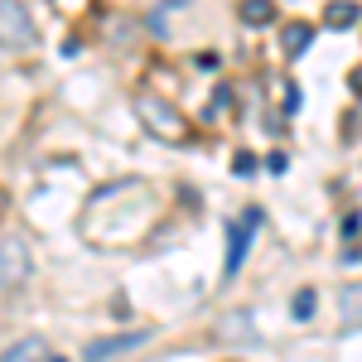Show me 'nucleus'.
Instances as JSON below:
<instances>
[{"mask_svg": "<svg viewBox=\"0 0 362 362\" xmlns=\"http://www.w3.org/2000/svg\"><path fill=\"white\" fill-rule=\"evenodd\" d=\"M136 116H140V126H145L155 140H165V145H184V140H189V116L179 112L169 97L136 92Z\"/></svg>", "mask_w": 362, "mask_h": 362, "instance_id": "obj_1", "label": "nucleus"}, {"mask_svg": "<svg viewBox=\"0 0 362 362\" xmlns=\"http://www.w3.org/2000/svg\"><path fill=\"white\" fill-rule=\"evenodd\" d=\"M39 44V25L20 0H0V54H29Z\"/></svg>", "mask_w": 362, "mask_h": 362, "instance_id": "obj_2", "label": "nucleus"}, {"mask_svg": "<svg viewBox=\"0 0 362 362\" xmlns=\"http://www.w3.org/2000/svg\"><path fill=\"white\" fill-rule=\"evenodd\" d=\"M34 276V256H29L25 237H0V290H20Z\"/></svg>", "mask_w": 362, "mask_h": 362, "instance_id": "obj_3", "label": "nucleus"}, {"mask_svg": "<svg viewBox=\"0 0 362 362\" xmlns=\"http://www.w3.org/2000/svg\"><path fill=\"white\" fill-rule=\"evenodd\" d=\"M140 343H150V329H131V334H107V338H92L83 348V362H112L121 353H131Z\"/></svg>", "mask_w": 362, "mask_h": 362, "instance_id": "obj_4", "label": "nucleus"}, {"mask_svg": "<svg viewBox=\"0 0 362 362\" xmlns=\"http://www.w3.org/2000/svg\"><path fill=\"white\" fill-rule=\"evenodd\" d=\"M256 227H261V213H256V208H251V213H242V223H232V232H227V242H232V247H227V266H223V276H227V280L242 271V261H247V247H251V232H256Z\"/></svg>", "mask_w": 362, "mask_h": 362, "instance_id": "obj_5", "label": "nucleus"}, {"mask_svg": "<svg viewBox=\"0 0 362 362\" xmlns=\"http://www.w3.org/2000/svg\"><path fill=\"white\" fill-rule=\"evenodd\" d=\"M338 319H343V329H362V280L358 285H343V295H338Z\"/></svg>", "mask_w": 362, "mask_h": 362, "instance_id": "obj_6", "label": "nucleus"}, {"mask_svg": "<svg viewBox=\"0 0 362 362\" xmlns=\"http://www.w3.org/2000/svg\"><path fill=\"white\" fill-rule=\"evenodd\" d=\"M309 39H314V25H300V20L280 29V44H285V54H290V58H300V54H305V44H309Z\"/></svg>", "mask_w": 362, "mask_h": 362, "instance_id": "obj_7", "label": "nucleus"}, {"mask_svg": "<svg viewBox=\"0 0 362 362\" xmlns=\"http://www.w3.org/2000/svg\"><path fill=\"white\" fill-rule=\"evenodd\" d=\"M0 362H44V338H20L15 348H5Z\"/></svg>", "mask_w": 362, "mask_h": 362, "instance_id": "obj_8", "label": "nucleus"}, {"mask_svg": "<svg viewBox=\"0 0 362 362\" xmlns=\"http://www.w3.org/2000/svg\"><path fill=\"white\" fill-rule=\"evenodd\" d=\"M242 20L247 25H271L276 20V0H242Z\"/></svg>", "mask_w": 362, "mask_h": 362, "instance_id": "obj_9", "label": "nucleus"}, {"mask_svg": "<svg viewBox=\"0 0 362 362\" xmlns=\"http://www.w3.org/2000/svg\"><path fill=\"white\" fill-rule=\"evenodd\" d=\"M353 20H358V5H348V0H334V5H329V25L334 29L353 25Z\"/></svg>", "mask_w": 362, "mask_h": 362, "instance_id": "obj_10", "label": "nucleus"}, {"mask_svg": "<svg viewBox=\"0 0 362 362\" xmlns=\"http://www.w3.org/2000/svg\"><path fill=\"white\" fill-rule=\"evenodd\" d=\"M290 309H295V319H300V324H305L309 314H314V290H300V295H295V300H290Z\"/></svg>", "mask_w": 362, "mask_h": 362, "instance_id": "obj_11", "label": "nucleus"}, {"mask_svg": "<svg viewBox=\"0 0 362 362\" xmlns=\"http://www.w3.org/2000/svg\"><path fill=\"white\" fill-rule=\"evenodd\" d=\"M251 165H256L251 155H237V160H232V169H237V174H251Z\"/></svg>", "mask_w": 362, "mask_h": 362, "instance_id": "obj_12", "label": "nucleus"}, {"mask_svg": "<svg viewBox=\"0 0 362 362\" xmlns=\"http://www.w3.org/2000/svg\"><path fill=\"white\" fill-rule=\"evenodd\" d=\"M353 87H358V92H362V68H358V73H353Z\"/></svg>", "mask_w": 362, "mask_h": 362, "instance_id": "obj_13", "label": "nucleus"}, {"mask_svg": "<svg viewBox=\"0 0 362 362\" xmlns=\"http://www.w3.org/2000/svg\"><path fill=\"white\" fill-rule=\"evenodd\" d=\"M0 208H5V194H0Z\"/></svg>", "mask_w": 362, "mask_h": 362, "instance_id": "obj_14", "label": "nucleus"}]
</instances>
